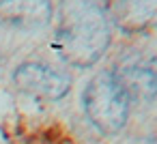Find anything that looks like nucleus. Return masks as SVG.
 Returning a JSON list of instances; mask_svg holds the SVG:
<instances>
[{"label": "nucleus", "mask_w": 157, "mask_h": 144, "mask_svg": "<svg viewBox=\"0 0 157 144\" xmlns=\"http://www.w3.org/2000/svg\"><path fill=\"white\" fill-rule=\"evenodd\" d=\"M13 82L17 84L20 90L33 97H39V99H48V101L63 99L71 88V80L67 73L43 63L20 65L13 73Z\"/></svg>", "instance_id": "20e7f679"}, {"label": "nucleus", "mask_w": 157, "mask_h": 144, "mask_svg": "<svg viewBox=\"0 0 157 144\" xmlns=\"http://www.w3.org/2000/svg\"><path fill=\"white\" fill-rule=\"evenodd\" d=\"M138 144H155V142H151V140H142V142H138Z\"/></svg>", "instance_id": "0eeeda50"}, {"label": "nucleus", "mask_w": 157, "mask_h": 144, "mask_svg": "<svg viewBox=\"0 0 157 144\" xmlns=\"http://www.w3.org/2000/svg\"><path fill=\"white\" fill-rule=\"evenodd\" d=\"M52 20L50 0H0V22L13 28H41Z\"/></svg>", "instance_id": "39448f33"}, {"label": "nucleus", "mask_w": 157, "mask_h": 144, "mask_svg": "<svg viewBox=\"0 0 157 144\" xmlns=\"http://www.w3.org/2000/svg\"><path fill=\"white\" fill-rule=\"evenodd\" d=\"M84 110L88 120L101 133H116L125 127L129 99L112 71H101L88 82L84 90Z\"/></svg>", "instance_id": "f03ea898"}, {"label": "nucleus", "mask_w": 157, "mask_h": 144, "mask_svg": "<svg viewBox=\"0 0 157 144\" xmlns=\"http://www.w3.org/2000/svg\"><path fill=\"white\" fill-rule=\"evenodd\" d=\"M54 45L73 67L95 65L110 45V24L97 0H65Z\"/></svg>", "instance_id": "f257e3e1"}, {"label": "nucleus", "mask_w": 157, "mask_h": 144, "mask_svg": "<svg viewBox=\"0 0 157 144\" xmlns=\"http://www.w3.org/2000/svg\"><path fill=\"white\" fill-rule=\"evenodd\" d=\"M118 86L129 101H151L157 97V58L155 56H129L112 71Z\"/></svg>", "instance_id": "7ed1b4c3"}, {"label": "nucleus", "mask_w": 157, "mask_h": 144, "mask_svg": "<svg viewBox=\"0 0 157 144\" xmlns=\"http://www.w3.org/2000/svg\"><path fill=\"white\" fill-rule=\"evenodd\" d=\"M118 26L136 32L157 26V0H123L116 17Z\"/></svg>", "instance_id": "423d86ee"}]
</instances>
